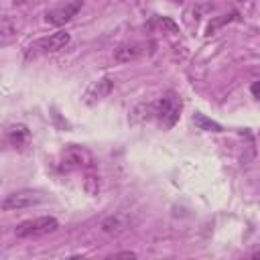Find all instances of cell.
Listing matches in <instances>:
<instances>
[{
  "label": "cell",
  "instance_id": "2e32d148",
  "mask_svg": "<svg viewBox=\"0 0 260 260\" xmlns=\"http://www.w3.org/2000/svg\"><path fill=\"white\" fill-rule=\"evenodd\" d=\"M250 91H252V95H254L256 100H260V79H258V81H254V83L250 85Z\"/></svg>",
  "mask_w": 260,
  "mask_h": 260
},
{
  "label": "cell",
  "instance_id": "8fae6325",
  "mask_svg": "<svg viewBox=\"0 0 260 260\" xmlns=\"http://www.w3.org/2000/svg\"><path fill=\"white\" fill-rule=\"evenodd\" d=\"M240 14L236 12V10H232L230 14H221V16H217V18H213L209 24H207V28H205V37H211V35H215V30L217 28H221L223 24H228V22H232V20H236Z\"/></svg>",
  "mask_w": 260,
  "mask_h": 260
},
{
  "label": "cell",
  "instance_id": "7c38bea8",
  "mask_svg": "<svg viewBox=\"0 0 260 260\" xmlns=\"http://www.w3.org/2000/svg\"><path fill=\"white\" fill-rule=\"evenodd\" d=\"M14 37H16V24H12V20L8 16H2V20H0V41H2V45L10 43Z\"/></svg>",
  "mask_w": 260,
  "mask_h": 260
},
{
  "label": "cell",
  "instance_id": "3957f363",
  "mask_svg": "<svg viewBox=\"0 0 260 260\" xmlns=\"http://www.w3.org/2000/svg\"><path fill=\"white\" fill-rule=\"evenodd\" d=\"M45 197L41 191H32V189H20L14 193H8L2 199V211H16V209H24V207H32L43 203Z\"/></svg>",
  "mask_w": 260,
  "mask_h": 260
},
{
  "label": "cell",
  "instance_id": "6da1fadb",
  "mask_svg": "<svg viewBox=\"0 0 260 260\" xmlns=\"http://www.w3.org/2000/svg\"><path fill=\"white\" fill-rule=\"evenodd\" d=\"M181 108H183V102L175 91H167L160 95V100L154 104V116L162 130H171L179 122Z\"/></svg>",
  "mask_w": 260,
  "mask_h": 260
},
{
  "label": "cell",
  "instance_id": "277c9868",
  "mask_svg": "<svg viewBox=\"0 0 260 260\" xmlns=\"http://www.w3.org/2000/svg\"><path fill=\"white\" fill-rule=\"evenodd\" d=\"M89 165H91V154L81 146L65 148L61 152V158H59V171L61 173H71V171H77V169H83Z\"/></svg>",
  "mask_w": 260,
  "mask_h": 260
},
{
  "label": "cell",
  "instance_id": "30bf717a",
  "mask_svg": "<svg viewBox=\"0 0 260 260\" xmlns=\"http://www.w3.org/2000/svg\"><path fill=\"white\" fill-rule=\"evenodd\" d=\"M193 124H195L197 130H205V132H221V130H223L221 124L213 122L211 118H207V116L201 114V112H195V114H193Z\"/></svg>",
  "mask_w": 260,
  "mask_h": 260
},
{
  "label": "cell",
  "instance_id": "4fadbf2b",
  "mask_svg": "<svg viewBox=\"0 0 260 260\" xmlns=\"http://www.w3.org/2000/svg\"><path fill=\"white\" fill-rule=\"evenodd\" d=\"M122 228H124V223H122V217L120 215H110V217H106L102 221V230L106 234H118Z\"/></svg>",
  "mask_w": 260,
  "mask_h": 260
},
{
  "label": "cell",
  "instance_id": "ffe728a7",
  "mask_svg": "<svg viewBox=\"0 0 260 260\" xmlns=\"http://www.w3.org/2000/svg\"><path fill=\"white\" fill-rule=\"evenodd\" d=\"M238 2H248V0H238Z\"/></svg>",
  "mask_w": 260,
  "mask_h": 260
},
{
  "label": "cell",
  "instance_id": "5b68a950",
  "mask_svg": "<svg viewBox=\"0 0 260 260\" xmlns=\"http://www.w3.org/2000/svg\"><path fill=\"white\" fill-rule=\"evenodd\" d=\"M71 41V35L67 30H59L51 37H45V39H39L37 43H32L26 51V57L30 55H39V53H57L61 49H65Z\"/></svg>",
  "mask_w": 260,
  "mask_h": 260
},
{
  "label": "cell",
  "instance_id": "5bb4252c",
  "mask_svg": "<svg viewBox=\"0 0 260 260\" xmlns=\"http://www.w3.org/2000/svg\"><path fill=\"white\" fill-rule=\"evenodd\" d=\"M83 189H85L87 195H98V191H100V179L95 175H87L83 179Z\"/></svg>",
  "mask_w": 260,
  "mask_h": 260
},
{
  "label": "cell",
  "instance_id": "d6986e66",
  "mask_svg": "<svg viewBox=\"0 0 260 260\" xmlns=\"http://www.w3.org/2000/svg\"><path fill=\"white\" fill-rule=\"evenodd\" d=\"M252 258H256V260H258V258H260V250H256V252L252 254Z\"/></svg>",
  "mask_w": 260,
  "mask_h": 260
},
{
  "label": "cell",
  "instance_id": "7a4b0ae2",
  "mask_svg": "<svg viewBox=\"0 0 260 260\" xmlns=\"http://www.w3.org/2000/svg\"><path fill=\"white\" fill-rule=\"evenodd\" d=\"M57 228H59V221L53 215H41V217L18 223L14 228V236L16 238H43V236L57 232Z\"/></svg>",
  "mask_w": 260,
  "mask_h": 260
},
{
  "label": "cell",
  "instance_id": "ba28073f",
  "mask_svg": "<svg viewBox=\"0 0 260 260\" xmlns=\"http://www.w3.org/2000/svg\"><path fill=\"white\" fill-rule=\"evenodd\" d=\"M142 55V45L138 43H124L118 49H114V61L116 63H128Z\"/></svg>",
  "mask_w": 260,
  "mask_h": 260
},
{
  "label": "cell",
  "instance_id": "ac0fdd59",
  "mask_svg": "<svg viewBox=\"0 0 260 260\" xmlns=\"http://www.w3.org/2000/svg\"><path fill=\"white\" fill-rule=\"evenodd\" d=\"M24 2H28V0H12V4H14V6H18V4H24Z\"/></svg>",
  "mask_w": 260,
  "mask_h": 260
},
{
  "label": "cell",
  "instance_id": "9c48e42d",
  "mask_svg": "<svg viewBox=\"0 0 260 260\" xmlns=\"http://www.w3.org/2000/svg\"><path fill=\"white\" fill-rule=\"evenodd\" d=\"M6 136H8L10 144H14L16 148H20V146L28 140L30 132H28V126H24V124H12V126L6 130Z\"/></svg>",
  "mask_w": 260,
  "mask_h": 260
},
{
  "label": "cell",
  "instance_id": "e0dca14e",
  "mask_svg": "<svg viewBox=\"0 0 260 260\" xmlns=\"http://www.w3.org/2000/svg\"><path fill=\"white\" fill-rule=\"evenodd\" d=\"M114 258H136V252H118L114 254Z\"/></svg>",
  "mask_w": 260,
  "mask_h": 260
},
{
  "label": "cell",
  "instance_id": "9a60e30c",
  "mask_svg": "<svg viewBox=\"0 0 260 260\" xmlns=\"http://www.w3.org/2000/svg\"><path fill=\"white\" fill-rule=\"evenodd\" d=\"M156 24L162 26V28H167L169 32H179V26H177L171 18H167V16H158V18H156Z\"/></svg>",
  "mask_w": 260,
  "mask_h": 260
},
{
  "label": "cell",
  "instance_id": "52a82bcc",
  "mask_svg": "<svg viewBox=\"0 0 260 260\" xmlns=\"http://www.w3.org/2000/svg\"><path fill=\"white\" fill-rule=\"evenodd\" d=\"M112 89H114V81H112L110 77H104V79L95 81V83L87 89V93H85V98H87V100H85V102H87V104H95V102H100V100L108 98Z\"/></svg>",
  "mask_w": 260,
  "mask_h": 260
},
{
  "label": "cell",
  "instance_id": "8992f818",
  "mask_svg": "<svg viewBox=\"0 0 260 260\" xmlns=\"http://www.w3.org/2000/svg\"><path fill=\"white\" fill-rule=\"evenodd\" d=\"M81 6H83V0H71L61 6H55L45 12V22L51 26H63L81 10Z\"/></svg>",
  "mask_w": 260,
  "mask_h": 260
}]
</instances>
